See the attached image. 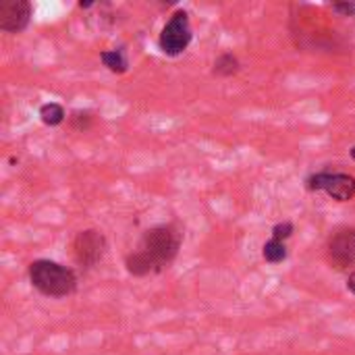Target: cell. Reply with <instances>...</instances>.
Returning a JSON list of instances; mask_svg holds the SVG:
<instances>
[{"instance_id": "cell-7", "label": "cell", "mask_w": 355, "mask_h": 355, "mask_svg": "<svg viewBox=\"0 0 355 355\" xmlns=\"http://www.w3.org/2000/svg\"><path fill=\"white\" fill-rule=\"evenodd\" d=\"M329 258L337 268L355 266V229L341 231L329 241Z\"/></svg>"}, {"instance_id": "cell-14", "label": "cell", "mask_w": 355, "mask_h": 355, "mask_svg": "<svg viewBox=\"0 0 355 355\" xmlns=\"http://www.w3.org/2000/svg\"><path fill=\"white\" fill-rule=\"evenodd\" d=\"M333 8L339 10V12H343V15H354L355 2H337V4H333Z\"/></svg>"}, {"instance_id": "cell-15", "label": "cell", "mask_w": 355, "mask_h": 355, "mask_svg": "<svg viewBox=\"0 0 355 355\" xmlns=\"http://www.w3.org/2000/svg\"><path fill=\"white\" fill-rule=\"evenodd\" d=\"M352 158H354V160H355V148H354V150H352Z\"/></svg>"}, {"instance_id": "cell-3", "label": "cell", "mask_w": 355, "mask_h": 355, "mask_svg": "<svg viewBox=\"0 0 355 355\" xmlns=\"http://www.w3.org/2000/svg\"><path fill=\"white\" fill-rule=\"evenodd\" d=\"M191 42V23L185 10H177L160 33V48L168 56H179L187 50Z\"/></svg>"}, {"instance_id": "cell-5", "label": "cell", "mask_w": 355, "mask_h": 355, "mask_svg": "<svg viewBox=\"0 0 355 355\" xmlns=\"http://www.w3.org/2000/svg\"><path fill=\"white\" fill-rule=\"evenodd\" d=\"M308 187L327 191L337 202H349L355 196V179L345 173H318L308 181Z\"/></svg>"}, {"instance_id": "cell-2", "label": "cell", "mask_w": 355, "mask_h": 355, "mask_svg": "<svg viewBox=\"0 0 355 355\" xmlns=\"http://www.w3.org/2000/svg\"><path fill=\"white\" fill-rule=\"evenodd\" d=\"M31 285L50 297H67L77 289V277L71 268L50 260H35L29 266Z\"/></svg>"}, {"instance_id": "cell-8", "label": "cell", "mask_w": 355, "mask_h": 355, "mask_svg": "<svg viewBox=\"0 0 355 355\" xmlns=\"http://www.w3.org/2000/svg\"><path fill=\"white\" fill-rule=\"evenodd\" d=\"M64 108L60 106V104H56V102H48V104H44L42 108H40V119H42V123L44 125H48V127H56V125H60L62 121H64Z\"/></svg>"}, {"instance_id": "cell-10", "label": "cell", "mask_w": 355, "mask_h": 355, "mask_svg": "<svg viewBox=\"0 0 355 355\" xmlns=\"http://www.w3.org/2000/svg\"><path fill=\"white\" fill-rule=\"evenodd\" d=\"M262 256L266 262L270 264H277V262H283L287 258V248L283 241H277V239H270L264 243V250H262Z\"/></svg>"}, {"instance_id": "cell-6", "label": "cell", "mask_w": 355, "mask_h": 355, "mask_svg": "<svg viewBox=\"0 0 355 355\" xmlns=\"http://www.w3.org/2000/svg\"><path fill=\"white\" fill-rule=\"evenodd\" d=\"M31 19V4L27 0H4L0 4V29L8 33L23 31Z\"/></svg>"}, {"instance_id": "cell-12", "label": "cell", "mask_w": 355, "mask_h": 355, "mask_svg": "<svg viewBox=\"0 0 355 355\" xmlns=\"http://www.w3.org/2000/svg\"><path fill=\"white\" fill-rule=\"evenodd\" d=\"M291 233H293V225H291V223H279V225L272 229V239L283 241V239L291 237Z\"/></svg>"}, {"instance_id": "cell-13", "label": "cell", "mask_w": 355, "mask_h": 355, "mask_svg": "<svg viewBox=\"0 0 355 355\" xmlns=\"http://www.w3.org/2000/svg\"><path fill=\"white\" fill-rule=\"evenodd\" d=\"M71 123H73L75 129H87L89 127V114H85V112H73Z\"/></svg>"}, {"instance_id": "cell-4", "label": "cell", "mask_w": 355, "mask_h": 355, "mask_svg": "<svg viewBox=\"0 0 355 355\" xmlns=\"http://www.w3.org/2000/svg\"><path fill=\"white\" fill-rule=\"evenodd\" d=\"M71 250H73V258L79 266H85V268L96 266L106 252V239L100 231L87 229V231L77 233Z\"/></svg>"}, {"instance_id": "cell-9", "label": "cell", "mask_w": 355, "mask_h": 355, "mask_svg": "<svg viewBox=\"0 0 355 355\" xmlns=\"http://www.w3.org/2000/svg\"><path fill=\"white\" fill-rule=\"evenodd\" d=\"M100 58H102L104 67H108L112 73H125L127 67H129V62H127V58H125V54L121 50H106V52L100 54Z\"/></svg>"}, {"instance_id": "cell-1", "label": "cell", "mask_w": 355, "mask_h": 355, "mask_svg": "<svg viewBox=\"0 0 355 355\" xmlns=\"http://www.w3.org/2000/svg\"><path fill=\"white\" fill-rule=\"evenodd\" d=\"M179 248H181V233L175 227L171 225L154 227L144 235L137 252H133L127 258L125 266L133 277H148L160 272L168 268V264L177 258Z\"/></svg>"}, {"instance_id": "cell-11", "label": "cell", "mask_w": 355, "mask_h": 355, "mask_svg": "<svg viewBox=\"0 0 355 355\" xmlns=\"http://www.w3.org/2000/svg\"><path fill=\"white\" fill-rule=\"evenodd\" d=\"M237 71H239V60L233 54H223L214 62V75H218V77H231Z\"/></svg>"}]
</instances>
